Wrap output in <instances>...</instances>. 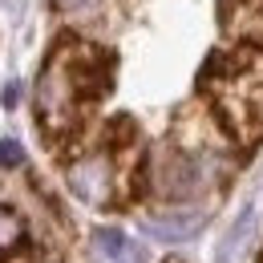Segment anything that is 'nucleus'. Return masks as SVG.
<instances>
[{
    "instance_id": "obj_2",
    "label": "nucleus",
    "mask_w": 263,
    "mask_h": 263,
    "mask_svg": "<svg viewBox=\"0 0 263 263\" xmlns=\"http://www.w3.org/2000/svg\"><path fill=\"white\" fill-rule=\"evenodd\" d=\"M69 182L73 191L89 202H105L109 198V186H114V166L105 158H81V162L69 170Z\"/></svg>"
},
{
    "instance_id": "obj_4",
    "label": "nucleus",
    "mask_w": 263,
    "mask_h": 263,
    "mask_svg": "<svg viewBox=\"0 0 263 263\" xmlns=\"http://www.w3.org/2000/svg\"><path fill=\"white\" fill-rule=\"evenodd\" d=\"M16 235H21V223H16L8 211H0V251H4V247H12V243H16Z\"/></svg>"
},
{
    "instance_id": "obj_5",
    "label": "nucleus",
    "mask_w": 263,
    "mask_h": 263,
    "mask_svg": "<svg viewBox=\"0 0 263 263\" xmlns=\"http://www.w3.org/2000/svg\"><path fill=\"white\" fill-rule=\"evenodd\" d=\"M0 162L16 166L21 162V146H16V142H0Z\"/></svg>"
},
{
    "instance_id": "obj_3",
    "label": "nucleus",
    "mask_w": 263,
    "mask_h": 263,
    "mask_svg": "<svg viewBox=\"0 0 263 263\" xmlns=\"http://www.w3.org/2000/svg\"><path fill=\"white\" fill-rule=\"evenodd\" d=\"M98 251L105 259L122 263L126 259V235H118V231H98Z\"/></svg>"
},
{
    "instance_id": "obj_1",
    "label": "nucleus",
    "mask_w": 263,
    "mask_h": 263,
    "mask_svg": "<svg viewBox=\"0 0 263 263\" xmlns=\"http://www.w3.org/2000/svg\"><path fill=\"white\" fill-rule=\"evenodd\" d=\"M202 89L215 98L223 122L239 142H255L263 134V53L239 49L206 65Z\"/></svg>"
}]
</instances>
